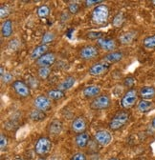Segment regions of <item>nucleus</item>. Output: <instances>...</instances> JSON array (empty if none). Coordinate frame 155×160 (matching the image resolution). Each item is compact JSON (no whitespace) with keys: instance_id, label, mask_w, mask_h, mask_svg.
Instances as JSON below:
<instances>
[{"instance_id":"9b49d317","label":"nucleus","mask_w":155,"mask_h":160,"mask_svg":"<svg viewBox=\"0 0 155 160\" xmlns=\"http://www.w3.org/2000/svg\"><path fill=\"white\" fill-rule=\"evenodd\" d=\"M94 138L96 142L100 144L101 146H108L112 141V134L110 132L106 130H99L94 134Z\"/></svg>"},{"instance_id":"6ab92c4d","label":"nucleus","mask_w":155,"mask_h":160,"mask_svg":"<svg viewBox=\"0 0 155 160\" xmlns=\"http://www.w3.org/2000/svg\"><path fill=\"white\" fill-rule=\"evenodd\" d=\"M63 131V125L61 120L54 119L53 121L50 122L48 126V132L51 135H59Z\"/></svg>"},{"instance_id":"1a4fd4ad","label":"nucleus","mask_w":155,"mask_h":160,"mask_svg":"<svg viewBox=\"0 0 155 160\" xmlns=\"http://www.w3.org/2000/svg\"><path fill=\"white\" fill-rule=\"evenodd\" d=\"M97 47L108 53V52H114L117 49V43H116V41L112 38L102 37L97 40Z\"/></svg>"},{"instance_id":"f8f14e48","label":"nucleus","mask_w":155,"mask_h":160,"mask_svg":"<svg viewBox=\"0 0 155 160\" xmlns=\"http://www.w3.org/2000/svg\"><path fill=\"white\" fill-rule=\"evenodd\" d=\"M86 128H87V122L83 116L76 117L71 123V130L77 134L84 132Z\"/></svg>"},{"instance_id":"39448f33","label":"nucleus","mask_w":155,"mask_h":160,"mask_svg":"<svg viewBox=\"0 0 155 160\" xmlns=\"http://www.w3.org/2000/svg\"><path fill=\"white\" fill-rule=\"evenodd\" d=\"M53 147L52 141L48 137H40L36 140V142L35 144V152L40 157H43L47 155Z\"/></svg>"},{"instance_id":"c03bdc74","label":"nucleus","mask_w":155,"mask_h":160,"mask_svg":"<svg viewBox=\"0 0 155 160\" xmlns=\"http://www.w3.org/2000/svg\"><path fill=\"white\" fill-rule=\"evenodd\" d=\"M37 160H46V159H44L43 157H40V158H38Z\"/></svg>"},{"instance_id":"a878e982","label":"nucleus","mask_w":155,"mask_h":160,"mask_svg":"<svg viewBox=\"0 0 155 160\" xmlns=\"http://www.w3.org/2000/svg\"><path fill=\"white\" fill-rule=\"evenodd\" d=\"M143 46L146 50L151 51L155 49V34L147 36L143 40Z\"/></svg>"},{"instance_id":"e433bc0d","label":"nucleus","mask_w":155,"mask_h":160,"mask_svg":"<svg viewBox=\"0 0 155 160\" xmlns=\"http://www.w3.org/2000/svg\"><path fill=\"white\" fill-rule=\"evenodd\" d=\"M70 160H87V158H86V155L83 152H79L74 153Z\"/></svg>"},{"instance_id":"37998d69","label":"nucleus","mask_w":155,"mask_h":160,"mask_svg":"<svg viewBox=\"0 0 155 160\" xmlns=\"http://www.w3.org/2000/svg\"><path fill=\"white\" fill-rule=\"evenodd\" d=\"M151 4L155 7V0H152V1H151Z\"/></svg>"},{"instance_id":"f3484780","label":"nucleus","mask_w":155,"mask_h":160,"mask_svg":"<svg viewBox=\"0 0 155 160\" xmlns=\"http://www.w3.org/2000/svg\"><path fill=\"white\" fill-rule=\"evenodd\" d=\"M47 52H48V45L40 44V45H38L33 49V51L31 52L30 57L32 60H35L36 61L37 59H40L41 56H43Z\"/></svg>"},{"instance_id":"f704fd0d","label":"nucleus","mask_w":155,"mask_h":160,"mask_svg":"<svg viewBox=\"0 0 155 160\" xmlns=\"http://www.w3.org/2000/svg\"><path fill=\"white\" fill-rule=\"evenodd\" d=\"M8 146V137L5 133L1 132L0 134V148H1V151H4Z\"/></svg>"},{"instance_id":"a211bd4d","label":"nucleus","mask_w":155,"mask_h":160,"mask_svg":"<svg viewBox=\"0 0 155 160\" xmlns=\"http://www.w3.org/2000/svg\"><path fill=\"white\" fill-rule=\"evenodd\" d=\"M89 141H90V134L87 132L77 134L75 137V143H76L77 147L80 149L85 148L88 145Z\"/></svg>"},{"instance_id":"20e7f679","label":"nucleus","mask_w":155,"mask_h":160,"mask_svg":"<svg viewBox=\"0 0 155 160\" xmlns=\"http://www.w3.org/2000/svg\"><path fill=\"white\" fill-rule=\"evenodd\" d=\"M138 97H139V92L136 89L132 88V89L127 90L121 99V106L125 110L131 109L135 104L137 103Z\"/></svg>"},{"instance_id":"cd10ccee","label":"nucleus","mask_w":155,"mask_h":160,"mask_svg":"<svg viewBox=\"0 0 155 160\" xmlns=\"http://www.w3.org/2000/svg\"><path fill=\"white\" fill-rule=\"evenodd\" d=\"M125 21V15L123 12H118L112 19V25L115 28H120Z\"/></svg>"},{"instance_id":"f257e3e1","label":"nucleus","mask_w":155,"mask_h":160,"mask_svg":"<svg viewBox=\"0 0 155 160\" xmlns=\"http://www.w3.org/2000/svg\"><path fill=\"white\" fill-rule=\"evenodd\" d=\"M109 18V9L106 5L101 4L95 6L92 11V21L97 25H103L106 23Z\"/></svg>"},{"instance_id":"5701e85b","label":"nucleus","mask_w":155,"mask_h":160,"mask_svg":"<svg viewBox=\"0 0 155 160\" xmlns=\"http://www.w3.org/2000/svg\"><path fill=\"white\" fill-rule=\"evenodd\" d=\"M136 35H137V32L135 31H129V32H124L119 37V42L122 45H128L133 42V40L135 39Z\"/></svg>"},{"instance_id":"2f4dec72","label":"nucleus","mask_w":155,"mask_h":160,"mask_svg":"<svg viewBox=\"0 0 155 160\" xmlns=\"http://www.w3.org/2000/svg\"><path fill=\"white\" fill-rule=\"evenodd\" d=\"M20 41L17 39V38H14L13 40L9 42V45H8V49L11 50V51H16L18 50V48L20 47Z\"/></svg>"},{"instance_id":"c85d7f7f","label":"nucleus","mask_w":155,"mask_h":160,"mask_svg":"<svg viewBox=\"0 0 155 160\" xmlns=\"http://www.w3.org/2000/svg\"><path fill=\"white\" fill-rule=\"evenodd\" d=\"M56 38V35L53 32H46L43 35H42V38H41V44H49L51 42H53Z\"/></svg>"},{"instance_id":"a19ab883","label":"nucleus","mask_w":155,"mask_h":160,"mask_svg":"<svg viewBox=\"0 0 155 160\" xmlns=\"http://www.w3.org/2000/svg\"><path fill=\"white\" fill-rule=\"evenodd\" d=\"M151 126H152V128L155 130V117L152 119V121H151Z\"/></svg>"},{"instance_id":"c9c22d12","label":"nucleus","mask_w":155,"mask_h":160,"mask_svg":"<svg viewBox=\"0 0 155 160\" xmlns=\"http://www.w3.org/2000/svg\"><path fill=\"white\" fill-rule=\"evenodd\" d=\"M135 82H136V79H135L134 77H132V76H128V77L125 78V80H124V86L132 89Z\"/></svg>"},{"instance_id":"0eeeda50","label":"nucleus","mask_w":155,"mask_h":160,"mask_svg":"<svg viewBox=\"0 0 155 160\" xmlns=\"http://www.w3.org/2000/svg\"><path fill=\"white\" fill-rule=\"evenodd\" d=\"M99 48L94 45H86L80 50V57L84 61H90L99 56Z\"/></svg>"},{"instance_id":"ea45409f","label":"nucleus","mask_w":155,"mask_h":160,"mask_svg":"<svg viewBox=\"0 0 155 160\" xmlns=\"http://www.w3.org/2000/svg\"><path fill=\"white\" fill-rule=\"evenodd\" d=\"M13 160H24V159H23V157H22V156L17 155V156H15V157H14V159H13Z\"/></svg>"},{"instance_id":"4468645a","label":"nucleus","mask_w":155,"mask_h":160,"mask_svg":"<svg viewBox=\"0 0 155 160\" xmlns=\"http://www.w3.org/2000/svg\"><path fill=\"white\" fill-rule=\"evenodd\" d=\"M124 58V53L120 51H114L112 52L106 53L104 58L103 61H104L107 64H114V63H118Z\"/></svg>"},{"instance_id":"b1692460","label":"nucleus","mask_w":155,"mask_h":160,"mask_svg":"<svg viewBox=\"0 0 155 160\" xmlns=\"http://www.w3.org/2000/svg\"><path fill=\"white\" fill-rule=\"evenodd\" d=\"M29 117L32 121L34 122H40V121H43V120L46 118V113L44 112H41L40 110H36V109H34L30 114H29Z\"/></svg>"},{"instance_id":"393cba45","label":"nucleus","mask_w":155,"mask_h":160,"mask_svg":"<svg viewBox=\"0 0 155 160\" xmlns=\"http://www.w3.org/2000/svg\"><path fill=\"white\" fill-rule=\"evenodd\" d=\"M46 95L51 99L54 100V101H57V100H61L62 98H64L65 96V92L59 90V89H53V90H49L46 93Z\"/></svg>"},{"instance_id":"79ce46f5","label":"nucleus","mask_w":155,"mask_h":160,"mask_svg":"<svg viewBox=\"0 0 155 160\" xmlns=\"http://www.w3.org/2000/svg\"><path fill=\"white\" fill-rule=\"evenodd\" d=\"M108 160H119V159H118L117 157H110Z\"/></svg>"},{"instance_id":"473e14b6","label":"nucleus","mask_w":155,"mask_h":160,"mask_svg":"<svg viewBox=\"0 0 155 160\" xmlns=\"http://www.w3.org/2000/svg\"><path fill=\"white\" fill-rule=\"evenodd\" d=\"M80 11V5L77 2H71L68 5V12L71 14H77Z\"/></svg>"},{"instance_id":"4be33fe9","label":"nucleus","mask_w":155,"mask_h":160,"mask_svg":"<svg viewBox=\"0 0 155 160\" xmlns=\"http://www.w3.org/2000/svg\"><path fill=\"white\" fill-rule=\"evenodd\" d=\"M139 96L145 100H151L155 96V88L153 86H144L139 91Z\"/></svg>"},{"instance_id":"f03ea898","label":"nucleus","mask_w":155,"mask_h":160,"mask_svg":"<svg viewBox=\"0 0 155 160\" xmlns=\"http://www.w3.org/2000/svg\"><path fill=\"white\" fill-rule=\"evenodd\" d=\"M129 117H130V114L126 111H122V112H117L109 121L108 128L111 131H118L122 129L128 122Z\"/></svg>"},{"instance_id":"72a5a7b5","label":"nucleus","mask_w":155,"mask_h":160,"mask_svg":"<svg viewBox=\"0 0 155 160\" xmlns=\"http://www.w3.org/2000/svg\"><path fill=\"white\" fill-rule=\"evenodd\" d=\"M9 14H10L9 7L7 5H1V7H0V17H1V19L6 20Z\"/></svg>"},{"instance_id":"c756f323","label":"nucleus","mask_w":155,"mask_h":160,"mask_svg":"<svg viewBox=\"0 0 155 160\" xmlns=\"http://www.w3.org/2000/svg\"><path fill=\"white\" fill-rule=\"evenodd\" d=\"M37 74H38V76H40L41 79L45 80V79H47L50 76L51 69L50 68H38Z\"/></svg>"},{"instance_id":"423d86ee","label":"nucleus","mask_w":155,"mask_h":160,"mask_svg":"<svg viewBox=\"0 0 155 160\" xmlns=\"http://www.w3.org/2000/svg\"><path fill=\"white\" fill-rule=\"evenodd\" d=\"M33 106L35 109L40 110L41 112H48L52 108V100L45 94H40L37 95L34 100H33Z\"/></svg>"},{"instance_id":"aec40b11","label":"nucleus","mask_w":155,"mask_h":160,"mask_svg":"<svg viewBox=\"0 0 155 160\" xmlns=\"http://www.w3.org/2000/svg\"><path fill=\"white\" fill-rule=\"evenodd\" d=\"M155 108L154 103L151 101V100H145V99H141L140 101L137 104V110L139 112L141 113H147L149 112L150 111H152Z\"/></svg>"},{"instance_id":"4c0bfd02","label":"nucleus","mask_w":155,"mask_h":160,"mask_svg":"<svg viewBox=\"0 0 155 160\" xmlns=\"http://www.w3.org/2000/svg\"><path fill=\"white\" fill-rule=\"evenodd\" d=\"M87 37L90 38V39H96L98 40L100 38L103 37V33L100 32H90L87 33Z\"/></svg>"},{"instance_id":"dca6fc26","label":"nucleus","mask_w":155,"mask_h":160,"mask_svg":"<svg viewBox=\"0 0 155 160\" xmlns=\"http://www.w3.org/2000/svg\"><path fill=\"white\" fill-rule=\"evenodd\" d=\"M76 81H77V79H76L75 76H73V75L66 76V77L62 80V81H61L59 85H57L56 89H59V90H61V91H62V92H65L71 90V89L75 86Z\"/></svg>"},{"instance_id":"ddd939ff","label":"nucleus","mask_w":155,"mask_h":160,"mask_svg":"<svg viewBox=\"0 0 155 160\" xmlns=\"http://www.w3.org/2000/svg\"><path fill=\"white\" fill-rule=\"evenodd\" d=\"M56 54L53 52H47L43 56H41L40 59L36 60V64L40 68H50L54 63L56 62Z\"/></svg>"},{"instance_id":"9d476101","label":"nucleus","mask_w":155,"mask_h":160,"mask_svg":"<svg viewBox=\"0 0 155 160\" xmlns=\"http://www.w3.org/2000/svg\"><path fill=\"white\" fill-rule=\"evenodd\" d=\"M108 70H109V64L105 63L104 61H100L89 67L88 73L91 76H101L105 72H107Z\"/></svg>"},{"instance_id":"7c9ffc66","label":"nucleus","mask_w":155,"mask_h":160,"mask_svg":"<svg viewBox=\"0 0 155 160\" xmlns=\"http://www.w3.org/2000/svg\"><path fill=\"white\" fill-rule=\"evenodd\" d=\"M1 80L2 83L5 84H10V83H13V75L10 72H6L4 74L1 75Z\"/></svg>"},{"instance_id":"58836bf2","label":"nucleus","mask_w":155,"mask_h":160,"mask_svg":"<svg viewBox=\"0 0 155 160\" xmlns=\"http://www.w3.org/2000/svg\"><path fill=\"white\" fill-rule=\"evenodd\" d=\"M104 1H102V0H86V1H84L85 3V6L87 7H91V6H98L97 4H100V3H103Z\"/></svg>"},{"instance_id":"bb28decb","label":"nucleus","mask_w":155,"mask_h":160,"mask_svg":"<svg viewBox=\"0 0 155 160\" xmlns=\"http://www.w3.org/2000/svg\"><path fill=\"white\" fill-rule=\"evenodd\" d=\"M50 12H51V9L48 5H41L37 8L36 10V14L38 17L40 18H45L47 16H49L50 14Z\"/></svg>"},{"instance_id":"7ed1b4c3","label":"nucleus","mask_w":155,"mask_h":160,"mask_svg":"<svg viewBox=\"0 0 155 160\" xmlns=\"http://www.w3.org/2000/svg\"><path fill=\"white\" fill-rule=\"evenodd\" d=\"M111 104L112 101L110 96L106 93H103L92 99V101L90 102V109L94 111H103L108 109Z\"/></svg>"},{"instance_id":"6e6552de","label":"nucleus","mask_w":155,"mask_h":160,"mask_svg":"<svg viewBox=\"0 0 155 160\" xmlns=\"http://www.w3.org/2000/svg\"><path fill=\"white\" fill-rule=\"evenodd\" d=\"M12 88L15 94L20 98H27L31 95L30 87L21 80H14L12 84Z\"/></svg>"},{"instance_id":"2eb2a0df","label":"nucleus","mask_w":155,"mask_h":160,"mask_svg":"<svg viewBox=\"0 0 155 160\" xmlns=\"http://www.w3.org/2000/svg\"><path fill=\"white\" fill-rule=\"evenodd\" d=\"M102 89L99 85H89L83 90V94L85 98H95L101 94Z\"/></svg>"},{"instance_id":"412c9836","label":"nucleus","mask_w":155,"mask_h":160,"mask_svg":"<svg viewBox=\"0 0 155 160\" xmlns=\"http://www.w3.org/2000/svg\"><path fill=\"white\" fill-rule=\"evenodd\" d=\"M13 25L11 19H6L1 25V34L4 38H9L13 35Z\"/></svg>"}]
</instances>
